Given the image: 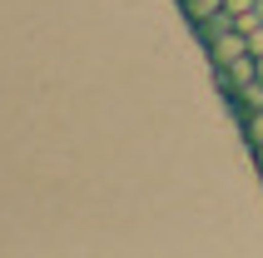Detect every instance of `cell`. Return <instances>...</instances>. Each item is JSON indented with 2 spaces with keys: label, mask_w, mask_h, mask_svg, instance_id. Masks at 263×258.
Masks as SVG:
<instances>
[{
  "label": "cell",
  "mask_w": 263,
  "mask_h": 258,
  "mask_svg": "<svg viewBox=\"0 0 263 258\" xmlns=\"http://www.w3.org/2000/svg\"><path fill=\"white\" fill-rule=\"evenodd\" d=\"M253 60H258V80H263V55H253Z\"/></svg>",
  "instance_id": "obj_6"
},
{
  "label": "cell",
  "mask_w": 263,
  "mask_h": 258,
  "mask_svg": "<svg viewBox=\"0 0 263 258\" xmlns=\"http://www.w3.org/2000/svg\"><path fill=\"white\" fill-rule=\"evenodd\" d=\"M238 100V115H249V109H263V80H249V85H238V89H229Z\"/></svg>",
  "instance_id": "obj_2"
},
{
  "label": "cell",
  "mask_w": 263,
  "mask_h": 258,
  "mask_svg": "<svg viewBox=\"0 0 263 258\" xmlns=\"http://www.w3.org/2000/svg\"><path fill=\"white\" fill-rule=\"evenodd\" d=\"M253 159H258V169H263V144H253Z\"/></svg>",
  "instance_id": "obj_5"
},
{
  "label": "cell",
  "mask_w": 263,
  "mask_h": 258,
  "mask_svg": "<svg viewBox=\"0 0 263 258\" xmlns=\"http://www.w3.org/2000/svg\"><path fill=\"white\" fill-rule=\"evenodd\" d=\"M204 50L214 60V70H223V65H234V60L249 55V35L234 25V30H223V35H214V40H204Z\"/></svg>",
  "instance_id": "obj_1"
},
{
  "label": "cell",
  "mask_w": 263,
  "mask_h": 258,
  "mask_svg": "<svg viewBox=\"0 0 263 258\" xmlns=\"http://www.w3.org/2000/svg\"><path fill=\"white\" fill-rule=\"evenodd\" d=\"M238 119H243V139H249V149L263 144V109H249V115H238Z\"/></svg>",
  "instance_id": "obj_4"
},
{
  "label": "cell",
  "mask_w": 263,
  "mask_h": 258,
  "mask_svg": "<svg viewBox=\"0 0 263 258\" xmlns=\"http://www.w3.org/2000/svg\"><path fill=\"white\" fill-rule=\"evenodd\" d=\"M179 5H184V15H189L194 25H199V20H209V15H219V10H223V0H179Z\"/></svg>",
  "instance_id": "obj_3"
}]
</instances>
